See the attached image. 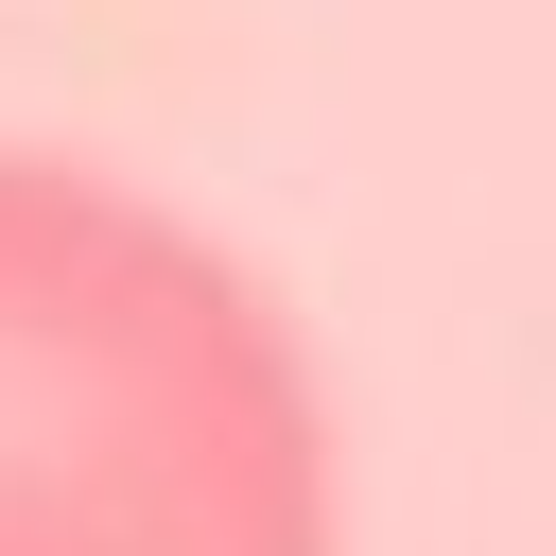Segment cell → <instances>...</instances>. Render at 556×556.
<instances>
[{"mask_svg":"<svg viewBox=\"0 0 556 556\" xmlns=\"http://www.w3.org/2000/svg\"><path fill=\"white\" fill-rule=\"evenodd\" d=\"M0 556H348L313 330L70 139H0Z\"/></svg>","mask_w":556,"mask_h":556,"instance_id":"cell-1","label":"cell"}]
</instances>
